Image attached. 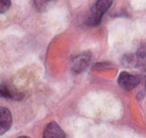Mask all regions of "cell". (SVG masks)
I'll use <instances>...</instances> for the list:
<instances>
[{
    "instance_id": "obj_1",
    "label": "cell",
    "mask_w": 146,
    "mask_h": 138,
    "mask_svg": "<svg viewBox=\"0 0 146 138\" xmlns=\"http://www.w3.org/2000/svg\"><path fill=\"white\" fill-rule=\"evenodd\" d=\"M112 2L113 0H97L96 4L90 9L86 18V25L88 26L98 25L101 23L103 15L111 6Z\"/></svg>"
},
{
    "instance_id": "obj_2",
    "label": "cell",
    "mask_w": 146,
    "mask_h": 138,
    "mask_svg": "<svg viewBox=\"0 0 146 138\" xmlns=\"http://www.w3.org/2000/svg\"><path fill=\"white\" fill-rule=\"evenodd\" d=\"M123 65L127 67H141L146 66V45L141 46L136 53L126 54L123 58Z\"/></svg>"
},
{
    "instance_id": "obj_3",
    "label": "cell",
    "mask_w": 146,
    "mask_h": 138,
    "mask_svg": "<svg viewBox=\"0 0 146 138\" xmlns=\"http://www.w3.org/2000/svg\"><path fill=\"white\" fill-rule=\"evenodd\" d=\"M118 84L123 90L129 91L134 89L140 82L137 76L130 74L127 72H122L118 77Z\"/></svg>"
},
{
    "instance_id": "obj_4",
    "label": "cell",
    "mask_w": 146,
    "mask_h": 138,
    "mask_svg": "<svg viewBox=\"0 0 146 138\" xmlns=\"http://www.w3.org/2000/svg\"><path fill=\"white\" fill-rule=\"evenodd\" d=\"M91 60V53L88 52L79 54L72 61V70L75 74H80L88 67Z\"/></svg>"
},
{
    "instance_id": "obj_5",
    "label": "cell",
    "mask_w": 146,
    "mask_h": 138,
    "mask_svg": "<svg viewBox=\"0 0 146 138\" xmlns=\"http://www.w3.org/2000/svg\"><path fill=\"white\" fill-rule=\"evenodd\" d=\"M12 123V117L7 107H0V135L6 133Z\"/></svg>"
},
{
    "instance_id": "obj_6",
    "label": "cell",
    "mask_w": 146,
    "mask_h": 138,
    "mask_svg": "<svg viewBox=\"0 0 146 138\" xmlns=\"http://www.w3.org/2000/svg\"><path fill=\"white\" fill-rule=\"evenodd\" d=\"M43 138H66V134L57 122L51 121L44 129Z\"/></svg>"
},
{
    "instance_id": "obj_7",
    "label": "cell",
    "mask_w": 146,
    "mask_h": 138,
    "mask_svg": "<svg viewBox=\"0 0 146 138\" xmlns=\"http://www.w3.org/2000/svg\"><path fill=\"white\" fill-rule=\"evenodd\" d=\"M0 97L8 100L20 101L23 98V94L18 92L16 89L6 84H1L0 85Z\"/></svg>"
},
{
    "instance_id": "obj_8",
    "label": "cell",
    "mask_w": 146,
    "mask_h": 138,
    "mask_svg": "<svg viewBox=\"0 0 146 138\" xmlns=\"http://www.w3.org/2000/svg\"><path fill=\"white\" fill-rule=\"evenodd\" d=\"M55 0H34V6L36 10L39 12H44L47 11L52 4L54 3Z\"/></svg>"
},
{
    "instance_id": "obj_9",
    "label": "cell",
    "mask_w": 146,
    "mask_h": 138,
    "mask_svg": "<svg viewBox=\"0 0 146 138\" xmlns=\"http://www.w3.org/2000/svg\"><path fill=\"white\" fill-rule=\"evenodd\" d=\"M11 7V0H0V15L6 12Z\"/></svg>"
},
{
    "instance_id": "obj_10",
    "label": "cell",
    "mask_w": 146,
    "mask_h": 138,
    "mask_svg": "<svg viewBox=\"0 0 146 138\" xmlns=\"http://www.w3.org/2000/svg\"><path fill=\"white\" fill-rule=\"evenodd\" d=\"M19 138H30V137H28V136H20Z\"/></svg>"
},
{
    "instance_id": "obj_11",
    "label": "cell",
    "mask_w": 146,
    "mask_h": 138,
    "mask_svg": "<svg viewBox=\"0 0 146 138\" xmlns=\"http://www.w3.org/2000/svg\"><path fill=\"white\" fill-rule=\"evenodd\" d=\"M144 80H145V90H146V74H145V78H144Z\"/></svg>"
}]
</instances>
